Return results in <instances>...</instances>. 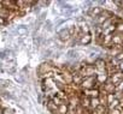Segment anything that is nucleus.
I'll return each instance as SVG.
<instances>
[{
  "instance_id": "obj_1",
  "label": "nucleus",
  "mask_w": 123,
  "mask_h": 114,
  "mask_svg": "<svg viewBox=\"0 0 123 114\" xmlns=\"http://www.w3.org/2000/svg\"><path fill=\"white\" fill-rule=\"evenodd\" d=\"M16 33H17V35L24 37V36H27L29 34V28L27 25H18L17 29H16Z\"/></svg>"
},
{
  "instance_id": "obj_2",
  "label": "nucleus",
  "mask_w": 123,
  "mask_h": 114,
  "mask_svg": "<svg viewBox=\"0 0 123 114\" xmlns=\"http://www.w3.org/2000/svg\"><path fill=\"white\" fill-rule=\"evenodd\" d=\"M58 36H59V38L60 40H68L69 37H70V31L68 30V29H63V30H60L59 33H58Z\"/></svg>"
},
{
  "instance_id": "obj_3",
  "label": "nucleus",
  "mask_w": 123,
  "mask_h": 114,
  "mask_svg": "<svg viewBox=\"0 0 123 114\" xmlns=\"http://www.w3.org/2000/svg\"><path fill=\"white\" fill-rule=\"evenodd\" d=\"M49 70H51V67H49L48 64H41V66H40V69H39V72H40V73H43V72H47V71H49Z\"/></svg>"
},
{
  "instance_id": "obj_4",
  "label": "nucleus",
  "mask_w": 123,
  "mask_h": 114,
  "mask_svg": "<svg viewBox=\"0 0 123 114\" xmlns=\"http://www.w3.org/2000/svg\"><path fill=\"white\" fill-rule=\"evenodd\" d=\"M67 58L68 59H76L77 58V52H75V50H69L68 53H67Z\"/></svg>"
},
{
  "instance_id": "obj_5",
  "label": "nucleus",
  "mask_w": 123,
  "mask_h": 114,
  "mask_svg": "<svg viewBox=\"0 0 123 114\" xmlns=\"http://www.w3.org/2000/svg\"><path fill=\"white\" fill-rule=\"evenodd\" d=\"M15 79H16V82H17L18 84H24V82H25L24 75H17V76L15 77Z\"/></svg>"
},
{
  "instance_id": "obj_6",
  "label": "nucleus",
  "mask_w": 123,
  "mask_h": 114,
  "mask_svg": "<svg viewBox=\"0 0 123 114\" xmlns=\"http://www.w3.org/2000/svg\"><path fill=\"white\" fill-rule=\"evenodd\" d=\"M7 15H9V12L6 9H0V17H6Z\"/></svg>"
},
{
  "instance_id": "obj_7",
  "label": "nucleus",
  "mask_w": 123,
  "mask_h": 114,
  "mask_svg": "<svg viewBox=\"0 0 123 114\" xmlns=\"http://www.w3.org/2000/svg\"><path fill=\"white\" fill-rule=\"evenodd\" d=\"M45 29H47L48 31L52 30V23H51V21H47V22H46V24H45Z\"/></svg>"
},
{
  "instance_id": "obj_8",
  "label": "nucleus",
  "mask_w": 123,
  "mask_h": 114,
  "mask_svg": "<svg viewBox=\"0 0 123 114\" xmlns=\"http://www.w3.org/2000/svg\"><path fill=\"white\" fill-rule=\"evenodd\" d=\"M3 114H13V110L11 108H5L3 110Z\"/></svg>"
},
{
  "instance_id": "obj_9",
  "label": "nucleus",
  "mask_w": 123,
  "mask_h": 114,
  "mask_svg": "<svg viewBox=\"0 0 123 114\" xmlns=\"http://www.w3.org/2000/svg\"><path fill=\"white\" fill-rule=\"evenodd\" d=\"M59 110H60L62 114H65V113H67V106H64V104L60 106V107H59Z\"/></svg>"
},
{
  "instance_id": "obj_10",
  "label": "nucleus",
  "mask_w": 123,
  "mask_h": 114,
  "mask_svg": "<svg viewBox=\"0 0 123 114\" xmlns=\"http://www.w3.org/2000/svg\"><path fill=\"white\" fill-rule=\"evenodd\" d=\"M89 41H91V37H89V36L87 35L86 37H83V38L81 40V43H88Z\"/></svg>"
},
{
  "instance_id": "obj_11",
  "label": "nucleus",
  "mask_w": 123,
  "mask_h": 114,
  "mask_svg": "<svg viewBox=\"0 0 123 114\" xmlns=\"http://www.w3.org/2000/svg\"><path fill=\"white\" fill-rule=\"evenodd\" d=\"M121 67H122V69H123V64H121Z\"/></svg>"
}]
</instances>
